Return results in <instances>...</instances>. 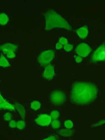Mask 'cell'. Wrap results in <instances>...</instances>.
<instances>
[{
	"label": "cell",
	"instance_id": "obj_23",
	"mask_svg": "<svg viewBox=\"0 0 105 140\" xmlns=\"http://www.w3.org/2000/svg\"><path fill=\"white\" fill-rule=\"evenodd\" d=\"M68 41L66 38L64 37H62L59 39V42L62 45H65L67 44Z\"/></svg>",
	"mask_w": 105,
	"mask_h": 140
},
{
	"label": "cell",
	"instance_id": "obj_13",
	"mask_svg": "<svg viewBox=\"0 0 105 140\" xmlns=\"http://www.w3.org/2000/svg\"><path fill=\"white\" fill-rule=\"evenodd\" d=\"M9 18L8 15L5 13H0V24L2 25H6L8 23Z\"/></svg>",
	"mask_w": 105,
	"mask_h": 140
},
{
	"label": "cell",
	"instance_id": "obj_22",
	"mask_svg": "<svg viewBox=\"0 0 105 140\" xmlns=\"http://www.w3.org/2000/svg\"><path fill=\"white\" fill-rule=\"evenodd\" d=\"M12 116V114L10 113H6L4 114L3 116V118L4 120H6V121H9V120H11Z\"/></svg>",
	"mask_w": 105,
	"mask_h": 140
},
{
	"label": "cell",
	"instance_id": "obj_6",
	"mask_svg": "<svg viewBox=\"0 0 105 140\" xmlns=\"http://www.w3.org/2000/svg\"><path fill=\"white\" fill-rule=\"evenodd\" d=\"M105 44H102L95 50L92 56V59L95 61L105 60Z\"/></svg>",
	"mask_w": 105,
	"mask_h": 140
},
{
	"label": "cell",
	"instance_id": "obj_15",
	"mask_svg": "<svg viewBox=\"0 0 105 140\" xmlns=\"http://www.w3.org/2000/svg\"><path fill=\"white\" fill-rule=\"evenodd\" d=\"M31 106L33 110H37L40 108L41 104L38 101H34L31 103Z\"/></svg>",
	"mask_w": 105,
	"mask_h": 140
},
{
	"label": "cell",
	"instance_id": "obj_8",
	"mask_svg": "<svg viewBox=\"0 0 105 140\" xmlns=\"http://www.w3.org/2000/svg\"><path fill=\"white\" fill-rule=\"evenodd\" d=\"M17 47L15 44L7 42L0 46V50H2L4 54H7L11 52H15Z\"/></svg>",
	"mask_w": 105,
	"mask_h": 140
},
{
	"label": "cell",
	"instance_id": "obj_24",
	"mask_svg": "<svg viewBox=\"0 0 105 140\" xmlns=\"http://www.w3.org/2000/svg\"><path fill=\"white\" fill-rule=\"evenodd\" d=\"M17 122L15 120H11L9 123V126L11 128H14L16 127Z\"/></svg>",
	"mask_w": 105,
	"mask_h": 140
},
{
	"label": "cell",
	"instance_id": "obj_29",
	"mask_svg": "<svg viewBox=\"0 0 105 140\" xmlns=\"http://www.w3.org/2000/svg\"><path fill=\"white\" fill-rule=\"evenodd\" d=\"M56 138L54 136H52L50 137L49 138L45 139V140H56Z\"/></svg>",
	"mask_w": 105,
	"mask_h": 140
},
{
	"label": "cell",
	"instance_id": "obj_16",
	"mask_svg": "<svg viewBox=\"0 0 105 140\" xmlns=\"http://www.w3.org/2000/svg\"><path fill=\"white\" fill-rule=\"evenodd\" d=\"M60 134L63 136H69L72 135V131L69 130H63L60 131Z\"/></svg>",
	"mask_w": 105,
	"mask_h": 140
},
{
	"label": "cell",
	"instance_id": "obj_20",
	"mask_svg": "<svg viewBox=\"0 0 105 140\" xmlns=\"http://www.w3.org/2000/svg\"><path fill=\"white\" fill-rule=\"evenodd\" d=\"M50 115L52 118L54 119H56L59 117V113L57 111H54L52 112Z\"/></svg>",
	"mask_w": 105,
	"mask_h": 140
},
{
	"label": "cell",
	"instance_id": "obj_14",
	"mask_svg": "<svg viewBox=\"0 0 105 140\" xmlns=\"http://www.w3.org/2000/svg\"><path fill=\"white\" fill-rule=\"evenodd\" d=\"M10 66V63L5 57L4 55H1L0 57V67H7Z\"/></svg>",
	"mask_w": 105,
	"mask_h": 140
},
{
	"label": "cell",
	"instance_id": "obj_19",
	"mask_svg": "<svg viewBox=\"0 0 105 140\" xmlns=\"http://www.w3.org/2000/svg\"><path fill=\"white\" fill-rule=\"evenodd\" d=\"M73 48V45L71 44H68V43L64 45V46H63L64 50L67 52L70 51L72 50Z\"/></svg>",
	"mask_w": 105,
	"mask_h": 140
},
{
	"label": "cell",
	"instance_id": "obj_26",
	"mask_svg": "<svg viewBox=\"0 0 105 140\" xmlns=\"http://www.w3.org/2000/svg\"><path fill=\"white\" fill-rule=\"evenodd\" d=\"M74 58H75V61L77 63H80L82 61V57L78 56V55H75L74 56Z\"/></svg>",
	"mask_w": 105,
	"mask_h": 140
},
{
	"label": "cell",
	"instance_id": "obj_18",
	"mask_svg": "<svg viewBox=\"0 0 105 140\" xmlns=\"http://www.w3.org/2000/svg\"><path fill=\"white\" fill-rule=\"evenodd\" d=\"M52 128H58L60 126V121L58 120H53L52 123Z\"/></svg>",
	"mask_w": 105,
	"mask_h": 140
},
{
	"label": "cell",
	"instance_id": "obj_17",
	"mask_svg": "<svg viewBox=\"0 0 105 140\" xmlns=\"http://www.w3.org/2000/svg\"><path fill=\"white\" fill-rule=\"evenodd\" d=\"M25 127V122L23 120H19L17 122L16 127L19 129H23Z\"/></svg>",
	"mask_w": 105,
	"mask_h": 140
},
{
	"label": "cell",
	"instance_id": "obj_4",
	"mask_svg": "<svg viewBox=\"0 0 105 140\" xmlns=\"http://www.w3.org/2000/svg\"><path fill=\"white\" fill-rule=\"evenodd\" d=\"M50 99L53 104L60 105L62 104L65 101L66 96L62 91L56 90L51 94Z\"/></svg>",
	"mask_w": 105,
	"mask_h": 140
},
{
	"label": "cell",
	"instance_id": "obj_28",
	"mask_svg": "<svg viewBox=\"0 0 105 140\" xmlns=\"http://www.w3.org/2000/svg\"><path fill=\"white\" fill-rule=\"evenodd\" d=\"M105 120H102V121H100V122H99V123H98V124L96 123V124H95L94 125L95 126H99V125H100L103 124V123H105Z\"/></svg>",
	"mask_w": 105,
	"mask_h": 140
},
{
	"label": "cell",
	"instance_id": "obj_12",
	"mask_svg": "<svg viewBox=\"0 0 105 140\" xmlns=\"http://www.w3.org/2000/svg\"><path fill=\"white\" fill-rule=\"evenodd\" d=\"M14 107L16 109L22 118L24 119L25 117V110L23 106L18 103H17L14 105Z\"/></svg>",
	"mask_w": 105,
	"mask_h": 140
},
{
	"label": "cell",
	"instance_id": "obj_27",
	"mask_svg": "<svg viewBox=\"0 0 105 140\" xmlns=\"http://www.w3.org/2000/svg\"><path fill=\"white\" fill-rule=\"evenodd\" d=\"M62 45L59 42H57V43L56 44L55 48H56L57 49L60 50V49H61V48H62Z\"/></svg>",
	"mask_w": 105,
	"mask_h": 140
},
{
	"label": "cell",
	"instance_id": "obj_21",
	"mask_svg": "<svg viewBox=\"0 0 105 140\" xmlns=\"http://www.w3.org/2000/svg\"><path fill=\"white\" fill-rule=\"evenodd\" d=\"M65 126L67 129H71L73 127V123L71 120H66L65 122Z\"/></svg>",
	"mask_w": 105,
	"mask_h": 140
},
{
	"label": "cell",
	"instance_id": "obj_7",
	"mask_svg": "<svg viewBox=\"0 0 105 140\" xmlns=\"http://www.w3.org/2000/svg\"><path fill=\"white\" fill-rule=\"evenodd\" d=\"M52 118L47 114H44L39 116L35 120L37 124L42 126H48L50 123Z\"/></svg>",
	"mask_w": 105,
	"mask_h": 140
},
{
	"label": "cell",
	"instance_id": "obj_11",
	"mask_svg": "<svg viewBox=\"0 0 105 140\" xmlns=\"http://www.w3.org/2000/svg\"><path fill=\"white\" fill-rule=\"evenodd\" d=\"M78 35L82 39L86 38L88 34V28L87 26H82L79 28L77 30Z\"/></svg>",
	"mask_w": 105,
	"mask_h": 140
},
{
	"label": "cell",
	"instance_id": "obj_1",
	"mask_svg": "<svg viewBox=\"0 0 105 140\" xmlns=\"http://www.w3.org/2000/svg\"><path fill=\"white\" fill-rule=\"evenodd\" d=\"M97 96V87L94 84L89 82H76L72 86L70 99L74 104L85 105L94 101Z\"/></svg>",
	"mask_w": 105,
	"mask_h": 140
},
{
	"label": "cell",
	"instance_id": "obj_10",
	"mask_svg": "<svg viewBox=\"0 0 105 140\" xmlns=\"http://www.w3.org/2000/svg\"><path fill=\"white\" fill-rule=\"evenodd\" d=\"M2 109L14 110L15 108L14 106L6 101L0 93V109Z\"/></svg>",
	"mask_w": 105,
	"mask_h": 140
},
{
	"label": "cell",
	"instance_id": "obj_25",
	"mask_svg": "<svg viewBox=\"0 0 105 140\" xmlns=\"http://www.w3.org/2000/svg\"><path fill=\"white\" fill-rule=\"evenodd\" d=\"M6 55L7 56L8 58H14L16 56V54H15V52H11L9 53Z\"/></svg>",
	"mask_w": 105,
	"mask_h": 140
},
{
	"label": "cell",
	"instance_id": "obj_5",
	"mask_svg": "<svg viewBox=\"0 0 105 140\" xmlns=\"http://www.w3.org/2000/svg\"><path fill=\"white\" fill-rule=\"evenodd\" d=\"M90 46L85 43H80L75 48V51L78 56L82 57H85L91 52Z\"/></svg>",
	"mask_w": 105,
	"mask_h": 140
},
{
	"label": "cell",
	"instance_id": "obj_9",
	"mask_svg": "<svg viewBox=\"0 0 105 140\" xmlns=\"http://www.w3.org/2000/svg\"><path fill=\"white\" fill-rule=\"evenodd\" d=\"M55 75L54 69L51 64L47 65L43 73V76L47 80L52 79Z\"/></svg>",
	"mask_w": 105,
	"mask_h": 140
},
{
	"label": "cell",
	"instance_id": "obj_2",
	"mask_svg": "<svg viewBox=\"0 0 105 140\" xmlns=\"http://www.w3.org/2000/svg\"><path fill=\"white\" fill-rule=\"evenodd\" d=\"M45 28L50 30L55 28H60L71 30V27L68 22L60 14L52 10H48L45 13Z\"/></svg>",
	"mask_w": 105,
	"mask_h": 140
},
{
	"label": "cell",
	"instance_id": "obj_3",
	"mask_svg": "<svg viewBox=\"0 0 105 140\" xmlns=\"http://www.w3.org/2000/svg\"><path fill=\"white\" fill-rule=\"evenodd\" d=\"M55 52L52 50H48L41 52L38 57V61L42 66H47L53 60Z\"/></svg>",
	"mask_w": 105,
	"mask_h": 140
}]
</instances>
